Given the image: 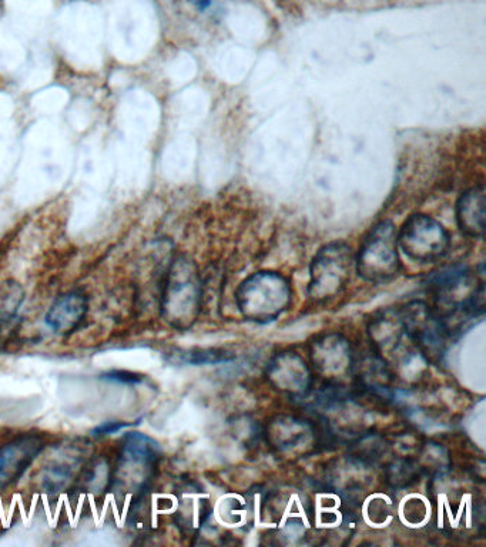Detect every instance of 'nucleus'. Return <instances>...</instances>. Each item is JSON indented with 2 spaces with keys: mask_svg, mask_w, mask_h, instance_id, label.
Wrapping results in <instances>:
<instances>
[{
  "mask_svg": "<svg viewBox=\"0 0 486 547\" xmlns=\"http://www.w3.org/2000/svg\"><path fill=\"white\" fill-rule=\"evenodd\" d=\"M429 291L434 295L435 310L448 325L452 337L464 331V324L484 315V280L465 265L444 268L432 275Z\"/></svg>",
  "mask_w": 486,
  "mask_h": 547,
  "instance_id": "f257e3e1",
  "label": "nucleus"
},
{
  "mask_svg": "<svg viewBox=\"0 0 486 547\" xmlns=\"http://www.w3.org/2000/svg\"><path fill=\"white\" fill-rule=\"evenodd\" d=\"M201 277L190 258H174L164 278L162 315L176 330H189L201 311Z\"/></svg>",
  "mask_w": 486,
  "mask_h": 547,
  "instance_id": "f03ea898",
  "label": "nucleus"
},
{
  "mask_svg": "<svg viewBox=\"0 0 486 547\" xmlns=\"http://www.w3.org/2000/svg\"><path fill=\"white\" fill-rule=\"evenodd\" d=\"M431 500L437 506L438 526L452 536L474 535L481 526V499L477 489L461 485L455 479H447L438 473L432 479Z\"/></svg>",
  "mask_w": 486,
  "mask_h": 547,
  "instance_id": "7ed1b4c3",
  "label": "nucleus"
},
{
  "mask_svg": "<svg viewBox=\"0 0 486 547\" xmlns=\"http://www.w3.org/2000/svg\"><path fill=\"white\" fill-rule=\"evenodd\" d=\"M293 300L290 281L273 271L250 275L236 291V304L244 320L266 325L277 321Z\"/></svg>",
  "mask_w": 486,
  "mask_h": 547,
  "instance_id": "20e7f679",
  "label": "nucleus"
},
{
  "mask_svg": "<svg viewBox=\"0 0 486 547\" xmlns=\"http://www.w3.org/2000/svg\"><path fill=\"white\" fill-rule=\"evenodd\" d=\"M398 317L421 357L432 364H441L454 337L437 310L427 302L412 301L398 311Z\"/></svg>",
  "mask_w": 486,
  "mask_h": 547,
  "instance_id": "39448f33",
  "label": "nucleus"
},
{
  "mask_svg": "<svg viewBox=\"0 0 486 547\" xmlns=\"http://www.w3.org/2000/svg\"><path fill=\"white\" fill-rule=\"evenodd\" d=\"M360 277L372 284L390 283L400 273L398 234L394 224L382 221L364 238L355 260Z\"/></svg>",
  "mask_w": 486,
  "mask_h": 547,
  "instance_id": "423d86ee",
  "label": "nucleus"
},
{
  "mask_svg": "<svg viewBox=\"0 0 486 547\" xmlns=\"http://www.w3.org/2000/svg\"><path fill=\"white\" fill-rule=\"evenodd\" d=\"M162 458V449L150 436L130 432L124 436L115 472L116 491H144Z\"/></svg>",
  "mask_w": 486,
  "mask_h": 547,
  "instance_id": "0eeeda50",
  "label": "nucleus"
},
{
  "mask_svg": "<svg viewBox=\"0 0 486 547\" xmlns=\"http://www.w3.org/2000/svg\"><path fill=\"white\" fill-rule=\"evenodd\" d=\"M354 265V253L347 244L333 243L321 248L311 264L308 297L317 304L335 300L350 283Z\"/></svg>",
  "mask_w": 486,
  "mask_h": 547,
  "instance_id": "6e6552de",
  "label": "nucleus"
},
{
  "mask_svg": "<svg viewBox=\"0 0 486 547\" xmlns=\"http://www.w3.org/2000/svg\"><path fill=\"white\" fill-rule=\"evenodd\" d=\"M264 513L284 543H297L314 523V506L298 491H276L264 499Z\"/></svg>",
  "mask_w": 486,
  "mask_h": 547,
  "instance_id": "1a4fd4ad",
  "label": "nucleus"
},
{
  "mask_svg": "<svg viewBox=\"0 0 486 547\" xmlns=\"http://www.w3.org/2000/svg\"><path fill=\"white\" fill-rule=\"evenodd\" d=\"M398 244L412 261L427 264L445 257L451 240L441 223L424 214H417L408 218L401 228Z\"/></svg>",
  "mask_w": 486,
  "mask_h": 547,
  "instance_id": "9d476101",
  "label": "nucleus"
},
{
  "mask_svg": "<svg viewBox=\"0 0 486 547\" xmlns=\"http://www.w3.org/2000/svg\"><path fill=\"white\" fill-rule=\"evenodd\" d=\"M263 436L268 448L283 455H298L321 445L317 426L300 416H274L264 428Z\"/></svg>",
  "mask_w": 486,
  "mask_h": 547,
  "instance_id": "9b49d317",
  "label": "nucleus"
},
{
  "mask_svg": "<svg viewBox=\"0 0 486 547\" xmlns=\"http://www.w3.org/2000/svg\"><path fill=\"white\" fill-rule=\"evenodd\" d=\"M310 357L315 371L325 382L343 384L354 377L355 358L350 342L337 332H328L315 338L310 345Z\"/></svg>",
  "mask_w": 486,
  "mask_h": 547,
  "instance_id": "f8f14e48",
  "label": "nucleus"
},
{
  "mask_svg": "<svg viewBox=\"0 0 486 547\" xmlns=\"http://www.w3.org/2000/svg\"><path fill=\"white\" fill-rule=\"evenodd\" d=\"M267 381L271 387L300 401L314 387V378L307 362L296 352L284 351L268 362Z\"/></svg>",
  "mask_w": 486,
  "mask_h": 547,
  "instance_id": "ddd939ff",
  "label": "nucleus"
},
{
  "mask_svg": "<svg viewBox=\"0 0 486 547\" xmlns=\"http://www.w3.org/2000/svg\"><path fill=\"white\" fill-rule=\"evenodd\" d=\"M45 442L39 435L28 434L13 439L0 448V489L22 478L36 456L42 452Z\"/></svg>",
  "mask_w": 486,
  "mask_h": 547,
  "instance_id": "4468645a",
  "label": "nucleus"
},
{
  "mask_svg": "<svg viewBox=\"0 0 486 547\" xmlns=\"http://www.w3.org/2000/svg\"><path fill=\"white\" fill-rule=\"evenodd\" d=\"M87 307V298L80 291L62 295L49 308L46 324L58 334H69L85 320Z\"/></svg>",
  "mask_w": 486,
  "mask_h": 547,
  "instance_id": "2eb2a0df",
  "label": "nucleus"
},
{
  "mask_svg": "<svg viewBox=\"0 0 486 547\" xmlns=\"http://www.w3.org/2000/svg\"><path fill=\"white\" fill-rule=\"evenodd\" d=\"M485 189L474 187L462 194L457 206L458 226L469 237L482 238L485 233Z\"/></svg>",
  "mask_w": 486,
  "mask_h": 547,
  "instance_id": "dca6fc26",
  "label": "nucleus"
},
{
  "mask_svg": "<svg viewBox=\"0 0 486 547\" xmlns=\"http://www.w3.org/2000/svg\"><path fill=\"white\" fill-rule=\"evenodd\" d=\"M82 455L75 448L62 452L43 468L42 488L48 493H59L69 488L70 482L75 478L77 469L82 466Z\"/></svg>",
  "mask_w": 486,
  "mask_h": 547,
  "instance_id": "f3484780",
  "label": "nucleus"
},
{
  "mask_svg": "<svg viewBox=\"0 0 486 547\" xmlns=\"http://www.w3.org/2000/svg\"><path fill=\"white\" fill-rule=\"evenodd\" d=\"M186 491L182 500L183 508L179 512L180 523L189 532L190 530L196 532V530L203 528L204 523L209 520L213 508H211L209 496L201 492L197 486H190Z\"/></svg>",
  "mask_w": 486,
  "mask_h": 547,
  "instance_id": "a211bd4d",
  "label": "nucleus"
},
{
  "mask_svg": "<svg viewBox=\"0 0 486 547\" xmlns=\"http://www.w3.org/2000/svg\"><path fill=\"white\" fill-rule=\"evenodd\" d=\"M424 473V468L415 459H395L385 469V482L394 491H404V489L411 488L412 485L420 482Z\"/></svg>",
  "mask_w": 486,
  "mask_h": 547,
  "instance_id": "6ab92c4d",
  "label": "nucleus"
},
{
  "mask_svg": "<svg viewBox=\"0 0 486 547\" xmlns=\"http://www.w3.org/2000/svg\"><path fill=\"white\" fill-rule=\"evenodd\" d=\"M177 364L186 365H206V364H220V362H229L233 355L224 349L210 348V349H187V351H180L176 354Z\"/></svg>",
  "mask_w": 486,
  "mask_h": 547,
  "instance_id": "aec40b11",
  "label": "nucleus"
},
{
  "mask_svg": "<svg viewBox=\"0 0 486 547\" xmlns=\"http://www.w3.org/2000/svg\"><path fill=\"white\" fill-rule=\"evenodd\" d=\"M22 300L23 294L19 287L3 288L0 291V328L15 317Z\"/></svg>",
  "mask_w": 486,
  "mask_h": 547,
  "instance_id": "412c9836",
  "label": "nucleus"
},
{
  "mask_svg": "<svg viewBox=\"0 0 486 547\" xmlns=\"http://www.w3.org/2000/svg\"><path fill=\"white\" fill-rule=\"evenodd\" d=\"M133 425L136 424H132V422H106V424L97 426L92 434L93 436L113 435L117 434V432L123 431V429L130 428V426Z\"/></svg>",
  "mask_w": 486,
  "mask_h": 547,
  "instance_id": "4be33fe9",
  "label": "nucleus"
},
{
  "mask_svg": "<svg viewBox=\"0 0 486 547\" xmlns=\"http://www.w3.org/2000/svg\"><path fill=\"white\" fill-rule=\"evenodd\" d=\"M109 381L122 382V384H140L143 381L142 375L132 374L126 371H113L103 375Z\"/></svg>",
  "mask_w": 486,
  "mask_h": 547,
  "instance_id": "5701e85b",
  "label": "nucleus"
},
{
  "mask_svg": "<svg viewBox=\"0 0 486 547\" xmlns=\"http://www.w3.org/2000/svg\"><path fill=\"white\" fill-rule=\"evenodd\" d=\"M210 0H199L200 9H206L207 6H210Z\"/></svg>",
  "mask_w": 486,
  "mask_h": 547,
  "instance_id": "b1692460",
  "label": "nucleus"
}]
</instances>
